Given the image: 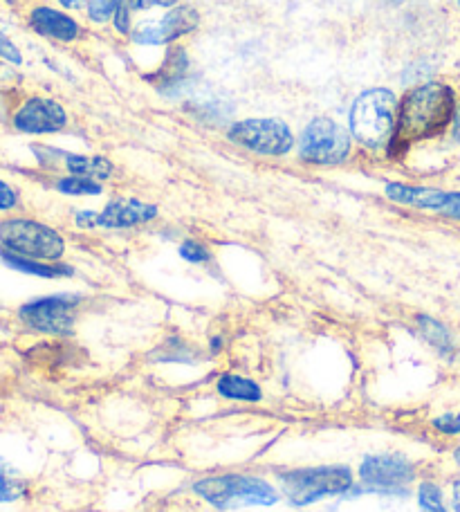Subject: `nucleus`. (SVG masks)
Wrapping results in <instances>:
<instances>
[{
  "label": "nucleus",
  "mask_w": 460,
  "mask_h": 512,
  "mask_svg": "<svg viewBox=\"0 0 460 512\" xmlns=\"http://www.w3.org/2000/svg\"><path fill=\"white\" fill-rule=\"evenodd\" d=\"M456 95L445 84H422L404 95L398 126L389 142V155L400 160L411 144L429 140L445 131L456 115Z\"/></svg>",
  "instance_id": "1"
},
{
  "label": "nucleus",
  "mask_w": 460,
  "mask_h": 512,
  "mask_svg": "<svg viewBox=\"0 0 460 512\" xmlns=\"http://www.w3.org/2000/svg\"><path fill=\"white\" fill-rule=\"evenodd\" d=\"M400 104L391 90L371 88L355 99L351 111V131L366 149H382L391 142L398 126Z\"/></svg>",
  "instance_id": "2"
},
{
  "label": "nucleus",
  "mask_w": 460,
  "mask_h": 512,
  "mask_svg": "<svg viewBox=\"0 0 460 512\" xmlns=\"http://www.w3.org/2000/svg\"><path fill=\"white\" fill-rule=\"evenodd\" d=\"M193 492L218 510H234L243 506H272L279 501L268 481L247 474H220L193 483Z\"/></svg>",
  "instance_id": "3"
},
{
  "label": "nucleus",
  "mask_w": 460,
  "mask_h": 512,
  "mask_svg": "<svg viewBox=\"0 0 460 512\" xmlns=\"http://www.w3.org/2000/svg\"><path fill=\"white\" fill-rule=\"evenodd\" d=\"M281 483L294 506H308L319 499L342 495L353 488V472L346 465H319L281 474Z\"/></svg>",
  "instance_id": "4"
},
{
  "label": "nucleus",
  "mask_w": 460,
  "mask_h": 512,
  "mask_svg": "<svg viewBox=\"0 0 460 512\" xmlns=\"http://www.w3.org/2000/svg\"><path fill=\"white\" fill-rule=\"evenodd\" d=\"M0 245L3 250L25 256V259L52 263L59 261L66 252V241L57 230L30 218H7L0 223Z\"/></svg>",
  "instance_id": "5"
},
{
  "label": "nucleus",
  "mask_w": 460,
  "mask_h": 512,
  "mask_svg": "<svg viewBox=\"0 0 460 512\" xmlns=\"http://www.w3.org/2000/svg\"><path fill=\"white\" fill-rule=\"evenodd\" d=\"M79 304H81V297L77 295L43 297L21 306L18 317H21V322L27 328H32L36 333L66 337L75 331Z\"/></svg>",
  "instance_id": "6"
},
{
  "label": "nucleus",
  "mask_w": 460,
  "mask_h": 512,
  "mask_svg": "<svg viewBox=\"0 0 460 512\" xmlns=\"http://www.w3.org/2000/svg\"><path fill=\"white\" fill-rule=\"evenodd\" d=\"M301 160L310 164H339L351 153V137L342 126L317 117L312 120L301 137Z\"/></svg>",
  "instance_id": "7"
},
{
  "label": "nucleus",
  "mask_w": 460,
  "mask_h": 512,
  "mask_svg": "<svg viewBox=\"0 0 460 512\" xmlns=\"http://www.w3.org/2000/svg\"><path fill=\"white\" fill-rule=\"evenodd\" d=\"M229 140L261 155H285L294 146V135L281 120H245L229 128Z\"/></svg>",
  "instance_id": "8"
},
{
  "label": "nucleus",
  "mask_w": 460,
  "mask_h": 512,
  "mask_svg": "<svg viewBox=\"0 0 460 512\" xmlns=\"http://www.w3.org/2000/svg\"><path fill=\"white\" fill-rule=\"evenodd\" d=\"M416 477L413 465L404 456H366L360 465V479L373 490H400Z\"/></svg>",
  "instance_id": "9"
},
{
  "label": "nucleus",
  "mask_w": 460,
  "mask_h": 512,
  "mask_svg": "<svg viewBox=\"0 0 460 512\" xmlns=\"http://www.w3.org/2000/svg\"><path fill=\"white\" fill-rule=\"evenodd\" d=\"M14 128L21 133H32V135H43V133H57L66 126L68 117L63 106L52 102V99L43 97H32L18 108L14 113Z\"/></svg>",
  "instance_id": "10"
},
{
  "label": "nucleus",
  "mask_w": 460,
  "mask_h": 512,
  "mask_svg": "<svg viewBox=\"0 0 460 512\" xmlns=\"http://www.w3.org/2000/svg\"><path fill=\"white\" fill-rule=\"evenodd\" d=\"M200 16L193 7H178L169 12L158 23H149L135 32L133 39L142 45H164L176 41L180 36L193 32L198 27Z\"/></svg>",
  "instance_id": "11"
},
{
  "label": "nucleus",
  "mask_w": 460,
  "mask_h": 512,
  "mask_svg": "<svg viewBox=\"0 0 460 512\" xmlns=\"http://www.w3.org/2000/svg\"><path fill=\"white\" fill-rule=\"evenodd\" d=\"M158 216V207L146 205L135 198H117L108 203L101 214H97V227H108V230H124V227H135L149 223Z\"/></svg>",
  "instance_id": "12"
},
{
  "label": "nucleus",
  "mask_w": 460,
  "mask_h": 512,
  "mask_svg": "<svg viewBox=\"0 0 460 512\" xmlns=\"http://www.w3.org/2000/svg\"><path fill=\"white\" fill-rule=\"evenodd\" d=\"M30 25L36 34L48 36V39L57 41H75L79 36V25L75 18L57 12L52 7H36L30 14Z\"/></svg>",
  "instance_id": "13"
},
{
  "label": "nucleus",
  "mask_w": 460,
  "mask_h": 512,
  "mask_svg": "<svg viewBox=\"0 0 460 512\" xmlns=\"http://www.w3.org/2000/svg\"><path fill=\"white\" fill-rule=\"evenodd\" d=\"M386 196L400 205L431 209V212L440 214V209H443L447 200V191L431 189V187H409V185H400V182H393V185H386Z\"/></svg>",
  "instance_id": "14"
},
{
  "label": "nucleus",
  "mask_w": 460,
  "mask_h": 512,
  "mask_svg": "<svg viewBox=\"0 0 460 512\" xmlns=\"http://www.w3.org/2000/svg\"><path fill=\"white\" fill-rule=\"evenodd\" d=\"M189 70V59L187 52L182 48H171L164 57V63L160 66V70L155 75H146V81H151L155 88H173L176 84L187 77Z\"/></svg>",
  "instance_id": "15"
},
{
  "label": "nucleus",
  "mask_w": 460,
  "mask_h": 512,
  "mask_svg": "<svg viewBox=\"0 0 460 512\" xmlns=\"http://www.w3.org/2000/svg\"><path fill=\"white\" fill-rule=\"evenodd\" d=\"M0 259H3L9 268L25 272V274H36V277H43V279H57V277H68V274H72L70 265L25 259V256H18V254L7 252V250H0Z\"/></svg>",
  "instance_id": "16"
},
{
  "label": "nucleus",
  "mask_w": 460,
  "mask_h": 512,
  "mask_svg": "<svg viewBox=\"0 0 460 512\" xmlns=\"http://www.w3.org/2000/svg\"><path fill=\"white\" fill-rule=\"evenodd\" d=\"M216 391L227 400L238 402H261L263 391L259 384L250 378L234 376V373H223L216 382Z\"/></svg>",
  "instance_id": "17"
},
{
  "label": "nucleus",
  "mask_w": 460,
  "mask_h": 512,
  "mask_svg": "<svg viewBox=\"0 0 460 512\" xmlns=\"http://www.w3.org/2000/svg\"><path fill=\"white\" fill-rule=\"evenodd\" d=\"M66 158V167L72 176L92 178V180H106L113 173V164L106 158H88V155H63Z\"/></svg>",
  "instance_id": "18"
},
{
  "label": "nucleus",
  "mask_w": 460,
  "mask_h": 512,
  "mask_svg": "<svg viewBox=\"0 0 460 512\" xmlns=\"http://www.w3.org/2000/svg\"><path fill=\"white\" fill-rule=\"evenodd\" d=\"M27 483L21 477V472L12 468L7 461L0 459V504L5 501H16L25 495Z\"/></svg>",
  "instance_id": "19"
},
{
  "label": "nucleus",
  "mask_w": 460,
  "mask_h": 512,
  "mask_svg": "<svg viewBox=\"0 0 460 512\" xmlns=\"http://www.w3.org/2000/svg\"><path fill=\"white\" fill-rule=\"evenodd\" d=\"M418 328H420L422 337H425L431 346H436L438 351H443V353L452 351V335H449L447 328L440 322H436V319L422 315V317H418Z\"/></svg>",
  "instance_id": "20"
},
{
  "label": "nucleus",
  "mask_w": 460,
  "mask_h": 512,
  "mask_svg": "<svg viewBox=\"0 0 460 512\" xmlns=\"http://www.w3.org/2000/svg\"><path fill=\"white\" fill-rule=\"evenodd\" d=\"M57 189L61 194L68 196H97L101 194V185L92 178H81V176H70V178H61L57 182Z\"/></svg>",
  "instance_id": "21"
},
{
  "label": "nucleus",
  "mask_w": 460,
  "mask_h": 512,
  "mask_svg": "<svg viewBox=\"0 0 460 512\" xmlns=\"http://www.w3.org/2000/svg\"><path fill=\"white\" fill-rule=\"evenodd\" d=\"M418 501L422 512H447L443 506V492L436 486V483L425 481L418 490Z\"/></svg>",
  "instance_id": "22"
},
{
  "label": "nucleus",
  "mask_w": 460,
  "mask_h": 512,
  "mask_svg": "<svg viewBox=\"0 0 460 512\" xmlns=\"http://www.w3.org/2000/svg\"><path fill=\"white\" fill-rule=\"evenodd\" d=\"M119 3H122V0H88V14L92 21L101 23L117 12Z\"/></svg>",
  "instance_id": "23"
},
{
  "label": "nucleus",
  "mask_w": 460,
  "mask_h": 512,
  "mask_svg": "<svg viewBox=\"0 0 460 512\" xmlns=\"http://www.w3.org/2000/svg\"><path fill=\"white\" fill-rule=\"evenodd\" d=\"M180 256L189 263H209L211 261V252L198 241H184L180 245Z\"/></svg>",
  "instance_id": "24"
},
{
  "label": "nucleus",
  "mask_w": 460,
  "mask_h": 512,
  "mask_svg": "<svg viewBox=\"0 0 460 512\" xmlns=\"http://www.w3.org/2000/svg\"><path fill=\"white\" fill-rule=\"evenodd\" d=\"M184 353H191L187 346L182 344V340H171L167 346H162L160 351V360H171V362H191Z\"/></svg>",
  "instance_id": "25"
},
{
  "label": "nucleus",
  "mask_w": 460,
  "mask_h": 512,
  "mask_svg": "<svg viewBox=\"0 0 460 512\" xmlns=\"http://www.w3.org/2000/svg\"><path fill=\"white\" fill-rule=\"evenodd\" d=\"M431 425H434V429H438V432L449 434V436L460 434V414H445L440 418H434V423Z\"/></svg>",
  "instance_id": "26"
},
{
  "label": "nucleus",
  "mask_w": 460,
  "mask_h": 512,
  "mask_svg": "<svg viewBox=\"0 0 460 512\" xmlns=\"http://www.w3.org/2000/svg\"><path fill=\"white\" fill-rule=\"evenodd\" d=\"M18 205V194L14 187H9L7 182L0 180V212H9Z\"/></svg>",
  "instance_id": "27"
},
{
  "label": "nucleus",
  "mask_w": 460,
  "mask_h": 512,
  "mask_svg": "<svg viewBox=\"0 0 460 512\" xmlns=\"http://www.w3.org/2000/svg\"><path fill=\"white\" fill-rule=\"evenodd\" d=\"M440 214L460 221V191H447V200L443 209H440Z\"/></svg>",
  "instance_id": "28"
},
{
  "label": "nucleus",
  "mask_w": 460,
  "mask_h": 512,
  "mask_svg": "<svg viewBox=\"0 0 460 512\" xmlns=\"http://www.w3.org/2000/svg\"><path fill=\"white\" fill-rule=\"evenodd\" d=\"M0 57L12 61V63H21V52H18L16 45L7 39V36L0 32Z\"/></svg>",
  "instance_id": "29"
},
{
  "label": "nucleus",
  "mask_w": 460,
  "mask_h": 512,
  "mask_svg": "<svg viewBox=\"0 0 460 512\" xmlns=\"http://www.w3.org/2000/svg\"><path fill=\"white\" fill-rule=\"evenodd\" d=\"M128 12H131V7H128V0H122V3H119V7H117V12H115V25L122 34L128 32Z\"/></svg>",
  "instance_id": "30"
},
{
  "label": "nucleus",
  "mask_w": 460,
  "mask_h": 512,
  "mask_svg": "<svg viewBox=\"0 0 460 512\" xmlns=\"http://www.w3.org/2000/svg\"><path fill=\"white\" fill-rule=\"evenodd\" d=\"M176 3H178V0H128V7H131V9H149V7H171Z\"/></svg>",
  "instance_id": "31"
},
{
  "label": "nucleus",
  "mask_w": 460,
  "mask_h": 512,
  "mask_svg": "<svg viewBox=\"0 0 460 512\" xmlns=\"http://www.w3.org/2000/svg\"><path fill=\"white\" fill-rule=\"evenodd\" d=\"M77 225L79 227H97V212H79Z\"/></svg>",
  "instance_id": "32"
},
{
  "label": "nucleus",
  "mask_w": 460,
  "mask_h": 512,
  "mask_svg": "<svg viewBox=\"0 0 460 512\" xmlns=\"http://www.w3.org/2000/svg\"><path fill=\"white\" fill-rule=\"evenodd\" d=\"M57 3H61L63 7H70V9H79V7H84L86 0H57Z\"/></svg>",
  "instance_id": "33"
},
{
  "label": "nucleus",
  "mask_w": 460,
  "mask_h": 512,
  "mask_svg": "<svg viewBox=\"0 0 460 512\" xmlns=\"http://www.w3.org/2000/svg\"><path fill=\"white\" fill-rule=\"evenodd\" d=\"M452 501H454V510L460 512V481L454 483V497H452Z\"/></svg>",
  "instance_id": "34"
},
{
  "label": "nucleus",
  "mask_w": 460,
  "mask_h": 512,
  "mask_svg": "<svg viewBox=\"0 0 460 512\" xmlns=\"http://www.w3.org/2000/svg\"><path fill=\"white\" fill-rule=\"evenodd\" d=\"M454 135H456V140L460 142V106L456 108V115H454Z\"/></svg>",
  "instance_id": "35"
},
{
  "label": "nucleus",
  "mask_w": 460,
  "mask_h": 512,
  "mask_svg": "<svg viewBox=\"0 0 460 512\" xmlns=\"http://www.w3.org/2000/svg\"><path fill=\"white\" fill-rule=\"evenodd\" d=\"M211 351H214V353L220 351V340H218V337H216V340H211Z\"/></svg>",
  "instance_id": "36"
},
{
  "label": "nucleus",
  "mask_w": 460,
  "mask_h": 512,
  "mask_svg": "<svg viewBox=\"0 0 460 512\" xmlns=\"http://www.w3.org/2000/svg\"><path fill=\"white\" fill-rule=\"evenodd\" d=\"M454 459H456V463H460V447L454 452Z\"/></svg>",
  "instance_id": "37"
},
{
  "label": "nucleus",
  "mask_w": 460,
  "mask_h": 512,
  "mask_svg": "<svg viewBox=\"0 0 460 512\" xmlns=\"http://www.w3.org/2000/svg\"><path fill=\"white\" fill-rule=\"evenodd\" d=\"M458 5H460V0H458Z\"/></svg>",
  "instance_id": "38"
}]
</instances>
